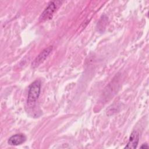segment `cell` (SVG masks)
I'll list each match as a JSON object with an SVG mask.
<instances>
[{
	"mask_svg": "<svg viewBox=\"0 0 149 149\" xmlns=\"http://www.w3.org/2000/svg\"><path fill=\"white\" fill-rule=\"evenodd\" d=\"M60 1H51L39 17L40 22H44L52 18L53 15L61 5Z\"/></svg>",
	"mask_w": 149,
	"mask_h": 149,
	"instance_id": "cell-2",
	"label": "cell"
},
{
	"mask_svg": "<svg viewBox=\"0 0 149 149\" xmlns=\"http://www.w3.org/2000/svg\"><path fill=\"white\" fill-rule=\"evenodd\" d=\"M41 90V82L38 80L33 81L29 86L27 102L31 105L36 102L39 97Z\"/></svg>",
	"mask_w": 149,
	"mask_h": 149,
	"instance_id": "cell-1",
	"label": "cell"
},
{
	"mask_svg": "<svg viewBox=\"0 0 149 149\" xmlns=\"http://www.w3.org/2000/svg\"><path fill=\"white\" fill-rule=\"evenodd\" d=\"M140 148H148V146L147 144H142V146L140 147Z\"/></svg>",
	"mask_w": 149,
	"mask_h": 149,
	"instance_id": "cell-6",
	"label": "cell"
},
{
	"mask_svg": "<svg viewBox=\"0 0 149 149\" xmlns=\"http://www.w3.org/2000/svg\"><path fill=\"white\" fill-rule=\"evenodd\" d=\"M26 140V137L23 134H16L11 136L8 143L11 146H18L23 143Z\"/></svg>",
	"mask_w": 149,
	"mask_h": 149,
	"instance_id": "cell-4",
	"label": "cell"
},
{
	"mask_svg": "<svg viewBox=\"0 0 149 149\" xmlns=\"http://www.w3.org/2000/svg\"><path fill=\"white\" fill-rule=\"evenodd\" d=\"M52 49V47H51V46L44 49L38 55V56L35 58L34 61L32 62V64H31L32 67L36 68L37 66H38L41 63H42L46 59V58L48 57V56L50 54Z\"/></svg>",
	"mask_w": 149,
	"mask_h": 149,
	"instance_id": "cell-3",
	"label": "cell"
},
{
	"mask_svg": "<svg viewBox=\"0 0 149 149\" xmlns=\"http://www.w3.org/2000/svg\"><path fill=\"white\" fill-rule=\"evenodd\" d=\"M139 134L137 131H133L129 137L128 143L125 146V148H136L139 143Z\"/></svg>",
	"mask_w": 149,
	"mask_h": 149,
	"instance_id": "cell-5",
	"label": "cell"
}]
</instances>
